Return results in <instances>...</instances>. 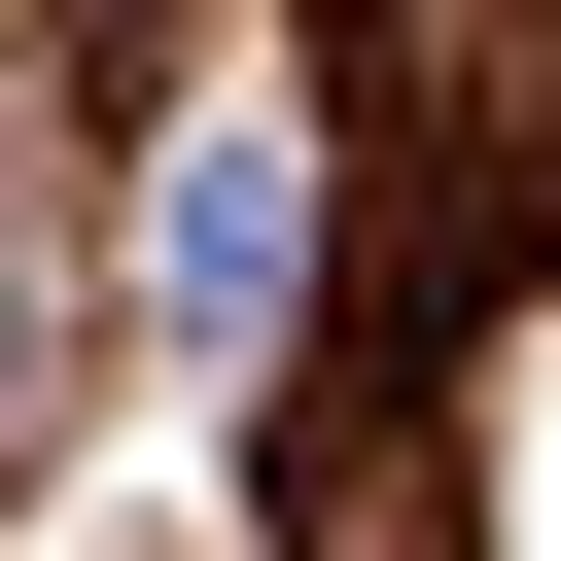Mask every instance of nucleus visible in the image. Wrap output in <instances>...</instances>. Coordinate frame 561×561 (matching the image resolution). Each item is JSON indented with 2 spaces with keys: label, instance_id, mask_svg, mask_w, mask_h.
Segmentation results:
<instances>
[{
  "label": "nucleus",
  "instance_id": "1",
  "mask_svg": "<svg viewBox=\"0 0 561 561\" xmlns=\"http://www.w3.org/2000/svg\"><path fill=\"white\" fill-rule=\"evenodd\" d=\"M280 316H316V175L210 140V175H175V351H280Z\"/></svg>",
  "mask_w": 561,
  "mask_h": 561
}]
</instances>
